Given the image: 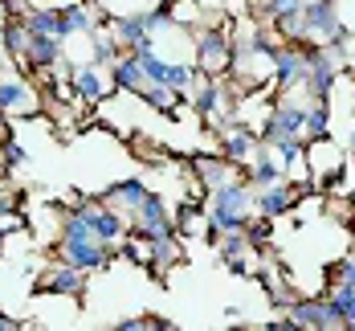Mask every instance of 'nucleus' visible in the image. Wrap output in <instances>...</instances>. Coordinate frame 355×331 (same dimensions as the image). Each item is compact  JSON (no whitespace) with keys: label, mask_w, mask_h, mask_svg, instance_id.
Segmentation results:
<instances>
[{"label":"nucleus","mask_w":355,"mask_h":331,"mask_svg":"<svg viewBox=\"0 0 355 331\" xmlns=\"http://www.w3.org/2000/svg\"><path fill=\"white\" fill-rule=\"evenodd\" d=\"M25 29H29V33H53V37H62V8H58V4L29 8V12H25Z\"/></svg>","instance_id":"21"},{"label":"nucleus","mask_w":355,"mask_h":331,"mask_svg":"<svg viewBox=\"0 0 355 331\" xmlns=\"http://www.w3.org/2000/svg\"><path fill=\"white\" fill-rule=\"evenodd\" d=\"M192 168H196V188L200 192H213L225 180H237V164H229L225 155H196Z\"/></svg>","instance_id":"15"},{"label":"nucleus","mask_w":355,"mask_h":331,"mask_svg":"<svg viewBox=\"0 0 355 331\" xmlns=\"http://www.w3.org/2000/svg\"><path fill=\"white\" fill-rule=\"evenodd\" d=\"M8 17H12V8H8V0H0V25H4Z\"/></svg>","instance_id":"34"},{"label":"nucleus","mask_w":355,"mask_h":331,"mask_svg":"<svg viewBox=\"0 0 355 331\" xmlns=\"http://www.w3.org/2000/svg\"><path fill=\"white\" fill-rule=\"evenodd\" d=\"M21 66H29V70H53V66H62V37L29 33V49H25Z\"/></svg>","instance_id":"14"},{"label":"nucleus","mask_w":355,"mask_h":331,"mask_svg":"<svg viewBox=\"0 0 355 331\" xmlns=\"http://www.w3.org/2000/svg\"><path fill=\"white\" fill-rule=\"evenodd\" d=\"M339 70H343V62L327 45H306V78H302V86L311 90L315 103H327L331 99V90L339 82Z\"/></svg>","instance_id":"4"},{"label":"nucleus","mask_w":355,"mask_h":331,"mask_svg":"<svg viewBox=\"0 0 355 331\" xmlns=\"http://www.w3.org/2000/svg\"><path fill=\"white\" fill-rule=\"evenodd\" d=\"M327 298L339 307V315H343V328L355 331V287H335Z\"/></svg>","instance_id":"27"},{"label":"nucleus","mask_w":355,"mask_h":331,"mask_svg":"<svg viewBox=\"0 0 355 331\" xmlns=\"http://www.w3.org/2000/svg\"><path fill=\"white\" fill-rule=\"evenodd\" d=\"M107 78H110V86H114V90H123V94H139L143 86H147L135 49H123V53L107 66Z\"/></svg>","instance_id":"12"},{"label":"nucleus","mask_w":355,"mask_h":331,"mask_svg":"<svg viewBox=\"0 0 355 331\" xmlns=\"http://www.w3.org/2000/svg\"><path fill=\"white\" fill-rule=\"evenodd\" d=\"M4 176H8V164H4V155H0V184H4Z\"/></svg>","instance_id":"35"},{"label":"nucleus","mask_w":355,"mask_h":331,"mask_svg":"<svg viewBox=\"0 0 355 331\" xmlns=\"http://www.w3.org/2000/svg\"><path fill=\"white\" fill-rule=\"evenodd\" d=\"M0 155H4V164H8V168H21V164L29 160L25 144H17L12 135H4V139H0Z\"/></svg>","instance_id":"31"},{"label":"nucleus","mask_w":355,"mask_h":331,"mask_svg":"<svg viewBox=\"0 0 355 331\" xmlns=\"http://www.w3.org/2000/svg\"><path fill=\"white\" fill-rule=\"evenodd\" d=\"M143 196H147V184L143 180H119V184H110L107 192H103V205L131 221L135 217V209L143 205Z\"/></svg>","instance_id":"16"},{"label":"nucleus","mask_w":355,"mask_h":331,"mask_svg":"<svg viewBox=\"0 0 355 331\" xmlns=\"http://www.w3.org/2000/svg\"><path fill=\"white\" fill-rule=\"evenodd\" d=\"M58 257L90 274V270H107L110 257H114V246L94 241V237H62V241H58Z\"/></svg>","instance_id":"6"},{"label":"nucleus","mask_w":355,"mask_h":331,"mask_svg":"<svg viewBox=\"0 0 355 331\" xmlns=\"http://www.w3.org/2000/svg\"><path fill=\"white\" fill-rule=\"evenodd\" d=\"M253 217V184L245 176L225 180L220 188L209 192V213H205V237L216 241L220 233L245 229V221Z\"/></svg>","instance_id":"1"},{"label":"nucleus","mask_w":355,"mask_h":331,"mask_svg":"<svg viewBox=\"0 0 355 331\" xmlns=\"http://www.w3.org/2000/svg\"><path fill=\"white\" fill-rule=\"evenodd\" d=\"M311 139H331V107H327V103H311V107H306L302 144H311Z\"/></svg>","instance_id":"22"},{"label":"nucleus","mask_w":355,"mask_h":331,"mask_svg":"<svg viewBox=\"0 0 355 331\" xmlns=\"http://www.w3.org/2000/svg\"><path fill=\"white\" fill-rule=\"evenodd\" d=\"M245 176H249V184L253 188H261V184H274V180H282L286 172H282V164L266 151V144L257 147L253 155H249V164H245Z\"/></svg>","instance_id":"20"},{"label":"nucleus","mask_w":355,"mask_h":331,"mask_svg":"<svg viewBox=\"0 0 355 331\" xmlns=\"http://www.w3.org/2000/svg\"><path fill=\"white\" fill-rule=\"evenodd\" d=\"M0 49L8 62H25V49H29V29H25V17H8L0 25Z\"/></svg>","instance_id":"18"},{"label":"nucleus","mask_w":355,"mask_h":331,"mask_svg":"<svg viewBox=\"0 0 355 331\" xmlns=\"http://www.w3.org/2000/svg\"><path fill=\"white\" fill-rule=\"evenodd\" d=\"M143 66V78L147 82H155V86H168V74H172V62L168 58H159L155 49H143V53H135Z\"/></svg>","instance_id":"24"},{"label":"nucleus","mask_w":355,"mask_h":331,"mask_svg":"<svg viewBox=\"0 0 355 331\" xmlns=\"http://www.w3.org/2000/svg\"><path fill=\"white\" fill-rule=\"evenodd\" d=\"M17 328H25V323H21V319H12V315H4V311H0V331H17Z\"/></svg>","instance_id":"33"},{"label":"nucleus","mask_w":355,"mask_h":331,"mask_svg":"<svg viewBox=\"0 0 355 331\" xmlns=\"http://www.w3.org/2000/svg\"><path fill=\"white\" fill-rule=\"evenodd\" d=\"M327 278L335 282V287H355V254H343L331 270H327Z\"/></svg>","instance_id":"30"},{"label":"nucleus","mask_w":355,"mask_h":331,"mask_svg":"<svg viewBox=\"0 0 355 331\" xmlns=\"http://www.w3.org/2000/svg\"><path fill=\"white\" fill-rule=\"evenodd\" d=\"M155 4H164V8H172V4H176V0H155Z\"/></svg>","instance_id":"36"},{"label":"nucleus","mask_w":355,"mask_h":331,"mask_svg":"<svg viewBox=\"0 0 355 331\" xmlns=\"http://www.w3.org/2000/svg\"><path fill=\"white\" fill-rule=\"evenodd\" d=\"M172 225H176V237H196V233H205V209L196 201H184V209L172 217Z\"/></svg>","instance_id":"23"},{"label":"nucleus","mask_w":355,"mask_h":331,"mask_svg":"<svg viewBox=\"0 0 355 331\" xmlns=\"http://www.w3.org/2000/svg\"><path fill=\"white\" fill-rule=\"evenodd\" d=\"M270 233H274V225H270V217H261V213H253V217L245 221V237L253 250H261L266 241H270Z\"/></svg>","instance_id":"29"},{"label":"nucleus","mask_w":355,"mask_h":331,"mask_svg":"<svg viewBox=\"0 0 355 331\" xmlns=\"http://www.w3.org/2000/svg\"><path fill=\"white\" fill-rule=\"evenodd\" d=\"M343 33L335 0H306L302 4V45H331Z\"/></svg>","instance_id":"5"},{"label":"nucleus","mask_w":355,"mask_h":331,"mask_svg":"<svg viewBox=\"0 0 355 331\" xmlns=\"http://www.w3.org/2000/svg\"><path fill=\"white\" fill-rule=\"evenodd\" d=\"M196 78H200V70H196V62H172V74H168V86H172V90H180V94H188Z\"/></svg>","instance_id":"28"},{"label":"nucleus","mask_w":355,"mask_h":331,"mask_svg":"<svg viewBox=\"0 0 355 331\" xmlns=\"http://www.w3.org/2000/svg\"><path fill=\"white\" fill-rule=\"evenodd\" d=\"M343 70L355 78V37H352V45H347V53H343Z\"/></svg>","instance_id":"32"},{"label":"nucleus","mask_w":355,"mask_h":331,"mask_svg":"<svg viewBox=\"0 0 355 331\" xmlns=\"http://www.w3.org/2000/svg\"><path fill=\"white\" fill-rule=\"evenodd\" d=\"M70 86L82 103H103L107 90H110V78H107V70H98V66H73Z\"/></svg>","instance_id":"17"},{"label":"nucleus","mask_w":355,"mask_h":331,"mask_svg":"<svg viewBox=\"0 0 355 331\" xmlns=\"http://www.w3.org/2000/svg\"><path fill=\"white\" fill-rule=\"evenodd\" d=\"M119 331H176L172 319H159V315H135V319H119Z\"/></svg>","instance_id":"26"},{"label":"nucleus","mask_w":355,"mask_h":331,"mask_svg":"<svg viewBox=\"0 0 355 331\" xmlns=\"http://www.w3.org/2000/svg\"><path fill=\"white\" fill-rule=\"evenodd\" d=\"M37 291L41 294H66V298H82V291H86V270H78V266H70V262H53L41 278H37Z\"/></svg>","instance_id":"9"},{"label":"nucleus","mask_w":355,"mask_h":331,"mask_svg":"<svg viewBox=\"0 0 355 331\" xmlns=\"http://www.w3.org/2000/svg\"><path fill=\"white\" fill-rule=\"evenodd\" d=\"M229 49H233V25H209L196 33V70L209 74V78H220L229 70Z\"/></svg>","instance_id":"3"},{"label":"nucleus","mask_w":355,"mask_h":331,"mask_svg":"<svg viewBox=\"0 0 355 331\" xmlns=\"http://www.w3.org/2000/svg\"><path fill=\"white\" fill-rule=\"evenodd\" d=\"M352 209H355V188H352Z\"/></svg>","instance_id":"37"},{"label":"nucleus","mask_w":355,"mask_h":331,"mask_svg":"<svg viewBox=\"0 0 355 331\" xmlns=\"http://www.w3.org/2000/svg\"><path fill=\"white\" fill-rule=\"evenodd\" d=\"M180 262H184V237L168 233V237L147 241V270H151L155 278H168Z\"/></svg>","instance_id":"11"},{"label":"nucleus","mask_w":355,"mask_h":331,"mask_svg":"<svg viewBox=\"0 0 355 331\" xmlns=\"http://www.w3.org/2000/svg\"><path fill=\"white\" fill-rule=\"evenodd\" d=\"M298 192H306V188H294V180H274V184H261V188H253V213H261V217H282L294 209V201H298Z\"/></svg>","instance_id":"10"},{"label":"nucleus","mask_w":355,"mask_h":331,"mask_svg":"<svg viewBox=\"0 0 355 331\" xmlns=\"http://www.w3.org/2000/svg\"><path fill=\"white\" fill-rule=\"evenodd\" d=\"M290 323L302 331V328H315V331H339L343 328V315L339 307L327 298V294H294V303L286 307Z\"/></svg>","instance_id":"2"},{"label":"nucleus","mask_w":355,"mask_h":331,"mask_svg":"<svg viewBox=\"0 0 355 331\" xmlns=\"http://www.w3.org/2000/svg\"><path fill=\"white\" fill-rule=\"evenodd\" d=\"M41 99H37V86H29L25 78L0 70V114H37Z\"/></svg>","instance_id":"8"},{"label":"nucleus","mask_w":355,"mask_h":331,"mask_svg":"<svg viewBox=\"0 0 355 331\" xmlns=\"http://www.w3.org/2000/svg\"><path fill=\"white\" fill-rule=\"evenodd\" d=\"M164 217H172V213H168V201H164V192H151V188H147L143 205L135 209V217L127 221V225H143V221H164Z\"/></svg>","instance_id":"25"},{"label":"nucleus","mask_w":355,"mask_h":331,"mask_svg":"<svg viewBox=\"0 0 355 331\" xmlns=\"http://www.w3.org/2000/svg\"><path fill=\"white\" fill-rule=\"evenodd\" d=\"M110 37L123 45V49H135L147 33V17L143 12H127V17H110Z\"/></svg>","instance_id":"19"},{"label":"nucleus","mask_w":355,"mask_h":331,"mask_svg":"<svg viewBox=\"0 0 355 331\" xmlns=\"http://www.w3.org/2000/svg\"><path fill=\"white\" fill-rule=\"evenodd\" d=\"M302 78H306V45L302 41H282L278 53H274V82H278V90L290 94L294 86H302Z\"/></svg>","instance_id":"7"},{"label":"nucleus","mask_w":355,"mask_h":331,"mask_svg":"<svg viewBox=\"0 0 355 331\" xmlns=\"http://www.w3.org/2000/svg\"><path fill=\"white\" fill-rule=\"evenodd\" d=\"M220 139H225V160H229V164H237V168H245L249 155L261 147V135H257L253 127H245V123H229Z\"/></svg>","instance_id":"13"}]
</instances>
